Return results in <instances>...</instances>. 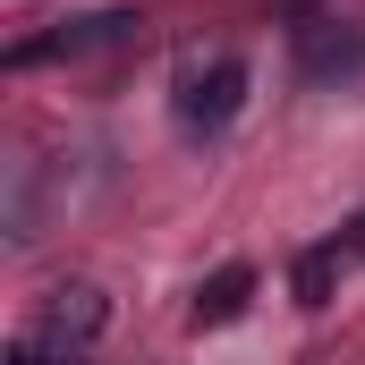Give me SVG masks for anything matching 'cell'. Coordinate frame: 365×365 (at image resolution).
<instances>
[{
    "instance_id": "cell-1",
    "label": "cell",
    "mask_w": 365,
    "mask_h": 365,
    "mask_svg": "<svg viewBox=\"0 0 365 365\" xmlns=\"http://www.w3.org/2000/svg\"><path fill=\"white\" fill-rule=\"evenodd\" d=\"M102 323H110V297L86 289V280H60V289L43 297V323H34L26 340H43V349H60V357H86L93 340H102Z\"/></svg>"
},
{
    "instance_id": "cell-2",
    "label": "cell",
    "mask_w": 365,
    "mask_h": 365,
    "mask_svg": "<svg viewBox=\"0 0 365 365\" xmlns=\"http://www.w3.org/2000/svg\"><path fill=\"white\" fill-rule=\"evenodd\" d=\"M238 102H247V60H195L179 77V119L187 128H204V136H221L230 119H238Z\"/></svg>"
},
{
    "instance_id": "cell-3",
    "label": "cell",
    "mask_w": 365,
    "mask_h": 365,
    "mask_svg": "<svg viewBox=\"0 0 365 365\" xmlns=\"http://www.w3.org/2000/svg\"><path fill=\"white\" fill-rule=\"evenodd\" d=\"M136 26H145L136 9H93V17H68V26H60V34H43V43H17V68H26V60H60V51L77 60V51H110V43H136Z\"/></svg>"
},
{
    "instance_id": "cell-4",
    "label": "cell",
    "mask_w": 365,
    "mask_h": 365,
    "mask_svg": "<svg viewBox=\"0 0 365 365\" xmlns=\"http://www.w3.org/2000/svg\"><path fill=\"white\" fill-rule=\"evenodd\" d=\"M247 297H255V264H221V272L195 289V323H204V331H212V323H238Z\"/></svg>"
},
{
    "instance_id": "cell-5",
    "label": "cell",
    "mask_w": 365,
    "mask_h": 365,
    "mask_svg": "<svg viewBox=\"0 0 365 365\" xmlns=\"http://www.w3.org/2000/svg\"><path fill=\"white\" fill-rule=\"evenodd\" d=\"M297 51H306V77H331V68H357L365 60L357 34H323V26H297Z\"/></svg>"
},
{
    "instance_id": "cell-6",
    "label": "cell",
    "mask_w": 365,
    "mask_h": 365,
    "mask_svg": "<svg viewBox=\"0 0 365 365\" xmlns=\"http://www.w3.org/2000/svg\"><path fill=\"white\" fill-rule=\"evenodd\" d=\"M331 272H340V247L297 255V306H323V297H331Z\"/></svg>"
}]
</instances>
